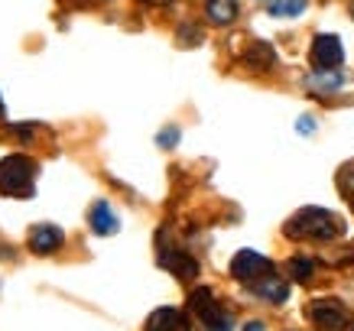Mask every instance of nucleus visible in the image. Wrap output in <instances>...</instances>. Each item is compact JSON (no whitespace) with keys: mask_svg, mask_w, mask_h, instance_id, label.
Returning a JSON list of instances; mask_svg holds the SVG:
<instances>
[{"mask_svg":"<svg viewBox=\"0 0 354 331\" xmlns=\"http://www.w3.org/2000/svg\"><path fill=\"white\" fill-rule=\"evenodd\" d=\"M0 114H3V97H0Z\"/></svg>","mask_w":354,"mask_h":331,"instance_id":"22","label":"nucleus"},{"mask_svg":"<svg viewBox=\"0 0 354 331\" xmlns=\"http://www.w3.org/2000/svg\"><path fill=\"white\" fill-rule=\"evenodd\" d=\"M309 319L315 321V328H322V331H342L348 325V312H344L342 302L325 299V302H312Z\"/></svg>","mask_w":354,"mask_h":331,"instance_id":"5","label":"nucleus"},{"mask_svg":"<svg viewBox=\"0 0 354 331\" xmlns=\"http://www.w3.org/2000/svg\"><path fill=\"white\" fill-rule=\"evenodd\" d=\"M160 263L166 269H172L176 276H195V273H198V263H195L189 254H183V250H162Z\"/></svg>","mask_w":354,"mask_h":331,"instance_id":"7","label":"nucleus"},{"mask_svg":"<svg viewBox=\"0 0 354 331\" xmlns=\"http://www.w3.org/2000/svg\"><path fill=\"white\" fill-rule=\"evenodd\" d=\"M189 309L195 312V315H205L208 309H215V292L212 289H195L192 296H189Z\"/></svg>","mask_w":354,"mask_h":331,"instance_id":"13","label":"nucleus"},{"mask_svg":"<svg viewBox=\"0 0 354 331\" xmlns=\"http://www.w3.org/2000/svg\"><path fill=\"white\" fill-rule=\"evenodd\" d=\"M244 331H263V325H260V321H247Z\"/></svg>","mask_w":354,"mask_h":331,"instance_id":"21","label":"nucleus"},{"mask_svg":"<svg viewBox=\"0 0 354 331\" xmlns=\"http://www.w3.org/2000/svg\"><path fill=\"white\" fill-rule=\"evenodd\" d=\"M306 10V0H273L270 3V17H299Z\"/></svg>","mask_w":354,"mask_h":331,"instance_id":"14","label":"nucleus"},{"mask_svg":"<svg viewBox=\"0 0 354 331\" xmlns=\"http://www.w3.org/2000/svg\"><path fill=\"white\" fill-rule=\"evenodd\" d=\"M205 13H208V20L212 23L227 26V23L237 17V3L234 0H208V3H205Z\"/></svg>","mask_w":354,"mask_h":331,"instance_id":"12","label":"nucleus"},{"mask_svg":"<svg viewBox=\"0 0 354 331\" xmlns=\"http://www.w3.org/2000/svg\"><path fill=\"white\" fill-rule=\"evenodd\" d=\"M231 273H234V279H241V283H247V286H254L257 279H263L267 273H273V263H270L263 254H257V250H241V254L231 260Z\"/></svg>","mask_w":354,"mask_h":331,"instance_id":"3","label":"nucleus"},{"mask_svg":"<svg viewBox=\"0 0 354 331\" xmlns=\"http://www.w3.org/2000/svg\"><path fill=\"white\" fill-rule=\"evenodd\" d=\"M156 143H160V146H166V150H169V146H176V143H179V130H176V127L162 130L160 137H156Z\"/></svg>","mask_w":354,"mask_h":331,"instance_id":"18","label":"nucleus"},{"mask_svg":"<svg viewBox=\"0 0 354 331\" xmlns=\"http://www.w3.org/2000/svg\"><path fill=\"white\" fill-rule=\"evenodd\" d=\"M312 130H315L312 117H302V120H299V133H312Z\"/></svg>","mask_w":354,"mask_h":331,"instance_id":"20","label":"nucleus"},{"mask_svg":"<svg viewBox=\"0 0 354 331\" xmlns=\"http://www.w3.org/2000/svg\"><path fill=\"white\" fill-rule=\"evenodd\" d=\"M338 189H342L344 195H354V160L348 162L342 169V176H338Z\"/></svg>","mask_w":354,"mask_h":331,"instance_id":"17","label":"nucleus"},{"mask_svg":"<svg viewBox=\"0 0 354 331\" xmlns=\"http://www.w3.org/2000/svg\"><path fill=\"white\" fill-rule=\"evenodd\" d=\"M147 331H183V315L176 309H156L147 319Z\"/></svg>","mask_w":354,"mask_h":331,"instance_id":"10","label":"nucleus"},{"mask_svg":"<svg viewBox=\"0 0 354 331\" xmlns=\"http://www.w3.org/2000/svg\"><path fill=\"white\" fill-rule=\"evenodd\" d=\"M32 166L26 156H7L0 160V192L10 195V198H26L32 195Z\"/></svg>","mask_w":354,"mask_h":331,"instance_id":"2","label":"nucleus"},{"mask_svg":"<svg viewBox=\"0 0 354 331\" xmlns=\"http://www.w3.org/2000/svg\"><path fill=\"white\" fill-rule=\"evenodd\" d=\"M290 269H292V276H296V279H306L312 273V263H309V260H292Z\"/></svg>","mask_w":354,"mask_h":331,"instance_id":"19","label":"nucleus"},{"mask_svg":"<svg viewBox=\"0 0 354 331\" xmlns=\"http://www.w3.org/2000/svg\"><path fill=\"white\" fill-rule=\"evenodd\" d=\"M306 85L315 88V91H322V95H328V91H338V88L344 85V75L342 72H332V68H319V72H312V75L306 78Z\"/></svg>","mask_w":354,"mask_h":331,"instance_id":"11","label":"nucleus"},{"mask_svg":"<svg viewBox=\"0 0 354 331\" xmlns=\"http://www.w3.org/2000/svg\"><path fill=\"white\" fill-rule=\"evenodd\" d=\"M344 59V49H342V39L332 36V32H322L312 39V65L315 68H338Z\"/></svg>","mask_w":354,"mask_h":331,"instance_id":"4","label":"nucleus"},{"mask_svg":"<svg viewBox=\"0 0 354 331\" xmlns=\"http://www.w3.org/2000/svg\"><path fill=\"white\" fill-rule=\"evenodd\" d=\"M338 218L325 208H302L296 218L290 221L292 237H309V240H332L338 237Z\"/></svg>","mask_w":354,"mask_h":331,"instance_id":"1","label":"nucleus"},{"mask_svg":"<svg viewBox=\"0 0 354 331\" xmlns=\"http://www.w3.org/2000/svg\"><path fill=\"white\" fill-rule=\"evenodd\" d=\"M202 319H205V328L208 331H231V319H227L225 312H218V305L205 312Z\"/></svg>","mask_w":354,"mask_h":331,"instance_id":"16","label":"nucleus"},{"mask_svg":"<svg viewBox=\"0 0 354 331\" xmlns=\"http://www.w3.org/2000/svg\"><path fill=\"white\" fill-rule=\"evenodd\" d=\"M254 292H257V296H263V299H270V302H286L290 286H286L283 279H277L273 273H267L263 279H257V283H254Z\"/></svg>","mask_w":354,"mask_h":331,"instance_id":"9","label":"nucleus"},{"mask_svg":"<svg viewBox=\"0 0 354 331\" xmlns=\"http://www.w3.org/2000/svg\"><path fill=\"white\" fill-rule=\"evenodd\" d=\"M91 227H95L97 234H118V227H120V221H118V214L111 211V205L108 202H97L95 208H91Z\"/></svg>","mask_w":354,"mask_h":331,"instance_id":"8","label":"nucleus"},{"mask_svg":"<svg viewBox=\"0 0 354 331\" xmlns=\"http://www.w3.org/2000/svg\"><path fill=\"white\" fill-rule=\"evenodd\" d=\"M62 244V231L53 225H39L30 231V247L36 254H53L55 247Z\"/></svg>","mask_w":354,"mask_h":331,"instance_id":"6","label":"nucleus"},{"mask_svg":"<svg viewBox=\"0 0 354 331\" xmlns=\"http://www.w3.org/2000/svg\"><path fill=\"white\" fill-rule=\"evenodd\" d=\"M247 62L257 65V68H267V65H273V49H270L267 43H257L250 53H247Z\"/></svg>","mask_w":354,"mask_h":331,"instance_id":"15","label":"nucleus"}]
</instances>
